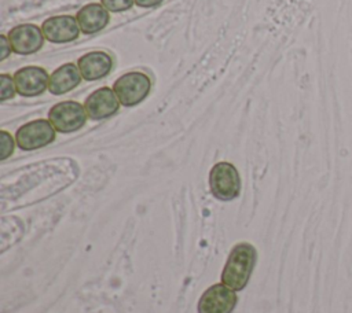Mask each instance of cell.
Wrapping results in <instances>:
<instances>
[{
    "instance_id": "6da1fadb",
    "label": "cell",
    "mask_w": 352,
    "mask_h": 313,
    "mask_svg": "<svg viewBox=\"0 0 352 313\" xmlns=\"http://www.w3.org/2000/svg\"><path fill=\"white\" fill-rule=\"evenodd\" d=\"M256 257V248L250 243H238L227 258L221 273V281L234 291L243 290L253 272Z\"/></svg>"
},
{
    "instance_id": "7a4b0ae2",
    "label": "cell",
    "mask_w": 352,
    "mask_h": 313,
    "mask_svg": "<svg viewBox=\"0 0 352 313\" xmlns=\"http://www.w3.org/2000/svg\"><path fill=\"white\" fill-rule=\"evenodd\" d=\"M113 89L125 107H132L143 102L151 89V80L140 71H129L114 81Z\"/></svg>"
},
{
    "instance_id": "3957f363",
    "label": "cell",
    "mask_w": 352,
    "mask_h": 313,
    "mask_svg": "<svg viewBox=\"0 0 352 313\" xmlns=\"http://www.w3.org/2000/svg\"><path fill=\"white\" fill-rule=\"evenodd\" d=\"M209 187L214 198L220 200L235 199L241 192V177L230 162H217L209 173Z\"/></svg>"
},
{
    "instance_id": "277c9868",
    "label": "cell",
    "mask_w": 352,
    "mask_h": 313,
    "mask_svg": "<svg viewBox=\"0 0 352 313\" xmlns=\"http://www.w3.org/2000/svg\"><path fill=\"white\" fill-rule=\"evenodd\" d=\"M88 114L85 107L77 102L66 100L51 107L48 113V121L52 124L56 132L72 133L81 129L87 122Z\"/></svg>"
},
{
    "instance_id": "5b68a950",
    "label": "cell",
    "mask_w": 352,
    "mask_h": 313,
    "mask_svg": "<svg viewBox=\"0 0 352 313\" xmlns=\"http://www.w3.org/2000/svg\"><path fill=\"white\" fill-rule=\"evenodd\" d=\"M56 137V130L47 119H34L22 125L15 133V141L23 151H32L51 144Z\"/></svg>"
},
{
    "instance_id": "8992f818",
    "label": "cell",
    "mask_w": 352,
    "mask_h": 313,
    "mask_svg": "<svg viewBox=\"0 0 352 313\" xmlns=\"http://www.w3.org/2000/svg\"><path fill=\"white\" fill-rule=\"evenodd\" d=\"M236 305V294L224 283L213 284L201 295L198 313H231Z\"/></svg>"
},
{
    "instance_id": "52a82bcc",
    "label": "cell",
    "mask_w": 352,
    "mask_h": 313,
    "mask_svg": "<svg viewBox=\"0 0 352 313\" xmlns=\"http://www.w3.org/2000/svg\"><path fill=\"white\" fill-rule=\"evenodd\" d=\"M8 40L12 51L18 55H32L41 49L44 44L43 30L32 23H23L8 32Z\"/></svg>"
},
{
    "instance_id": "ba28073f",
    "label": "cell",
    "mask_w": 352,
    "mask_h": 313,
    "mask_svg": "<svg viewBox=\"0 0 352 313\" xmlns=\"http://www.w3.org/2000/svg\"><path fill=\"white\" fill-rule=\"evenodd\" d=\"M41 30L44 37L50 43L55 44H65L70 43L80 36V25L77 18L72 15H56L51 16L43 22Z\"/></svg>"
},
{
    "instance_id": "9c48e42d",
    "label": "cell",
    "mask_w": 352,
    "mask_h": 313,
    "mask_svg": "<svg viewBox=\"0 0 352 313\" xmlns=\"http://www.w3.org/2000/svg\"><path fill=\"white\" fill-rule=\"evenodd\" d=\"M14 81L21 96L33 97L41 95L48 88L50 76L43 67L26 66L15 71Z\"/></svg>"
},
{
    "instance_id": "30bf717a",
    "label": "cell",
    "mask_w": 352,
    "mask_h": 313,
    "mask_svg": "<svg viewBox=\"0 0 352 313\" xmlns=\"http://www.w3.org/2000/svg\"><path fill=\"white\" fill-rule=\"evenodd\" d=\"M120 100L114 89L109 86L99 88L94 91L84 102L85 111L88 117L94 121L104 119L114 115L120 108Z\"/></svg>"
},
{
    "instance_id": "8fae6325",
    "label": "cell",
    "mask_w": 352,
    "mask_h": 313,
    "mask_svg": "<svg viewBox=\"0 0 352 313\" xmlns=\"http://www.w3.org/2000/svg\"><path fill=\"white\" fill-rule=\"evenodd\" d=\"M77 66L81 71V76L87 81H95L107 76L113 69V59L109 54L103 51H92L82 55Z\"/></svg>"
},
{
    "instance_id": "7c38bea8",
    "label": "cell",
    "mask_w": 352,
    "mask_h": 313,
    "mask_svg": "<svg viewBox=\"0 0 352 313\" xmlns=\"http://www.w3.org/2000/svg\"><path fill=\"white\" fill-rule=\"evenodd\" d=\"M76 18L81 32L85 34H94L103 30L110 21L109 11L102 4H98V3H91L84 5L77 12Z\"/></svg>"
},
{
    "instance_id": "4fadbf2b",
    "label": "cell",
    "mask_w": 352,
    "mask_h": 313,
    "mask_svg": "<svg viewBox=\"0 0 352 313\" xmlns=\"http://www.w3.org/2000/svg\"><path fill=\"white\" fill-rule=\"evenodd\" d=\"M81 71L74 63H65L58 67L51 76L48 89L52 95H63L74 89L81 82Z\"/></svg>"
},
{
    "instance_id": "5bb4252c",
    "label": "cell",
    "mask_w": 352,
    "mask_h": 313,
    "mask_svg": "<svg viewBox=\"0 0 352 313\" xmlns=\"http://www.w3.org/2000/svg\"><path fill=\"white\" fill-rule=\"evenodd\" d=\"M0 82H1V88H0V100L4 102V100H7V99L14 97V95H15V92H16L15 81H14L8 74H1Z\"/></svg>"
},
{
    "instance_id": "9a60e30c",
    "label": "cell",
    "mask_w": 352,
    "mask_h": 313,
    "mask_svg": "<svg viewBox=\"0 0 352 313\" xmlns=\"http://www.w3.org/2000/svg\"><path fill=\"white\" fill-rule=\"evenodd\" d=\"M135 0H102V5L110 12L126 11L133 5Z\"/></svg>"
},
{
    "instance_id": "2e32d148",
    "label": "cell",
    "mask_w": 352,
    "mask_h": 313,
    "mask_svg": "<svg viewBox=\"0 0 352 313\" xmlns=\"http://www.w3.org/2000/svg\"><path fill=\"white\" fill-rule=\"evenodd\" d=\"M0 135H1V155H0V159L4 161L14 152V139L6 130H1Z\"/></svg>"
},
{
    "instance_id": "e0dca14e",
    "label": "cell",
    "mask_w": 352,
    "mask_h": 313,
    "mask_svg": "<svg viewBox=\"0 0 352 313\" xmlns=\"http://www.w3.org/2000/svg\"><path fill=\"white\" fill-rule=\"evenodd\" d=\"M0 47H1L0 60H4V59L11 54V49H12V47H11V44H10L8 37H7V36H4V34H1V36H0Z\"/></svg>"
},
{
    "instance_id": "ac0fdd59",
    "label": "cell",
    "mask_w": 352,
    "mask_h": 313,
    "mask_svg": "<svg viewBox=\"0 0 352 313\" xmlns=\"http://www.w3.org/2000/svg\"><path fill=\"white\" fill-rule=\"evenodd\" d=\"M161 1H162V0H135V3H136L139 7H144V8L158 5Z\"/></svg>"
}]
</instances>
